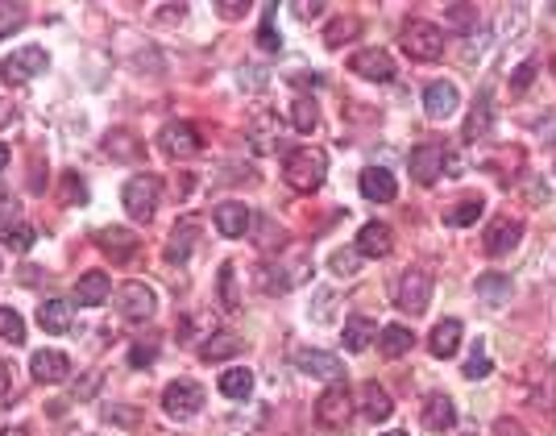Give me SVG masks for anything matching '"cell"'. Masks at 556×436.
Segmentation results:
<instances>
[{"label":"cell","mask_w":556,"mask_h":436,"mask_svg":"<svg viewBox=\"0 0 556 436\" xmlns=\"http://www.w3.org/2000/svg\"><path fill=\"white\" fill-rule=\"evenodd\" d=\"M353 75H361V80H374V83H386L395 80V59L386 54V50H357L349 59Z\"/></svg>","instance_id":"14"},{"label":"cell","mask_w":556,"mask_h":436,"mask_svg":"<svg viewBox=\"0 0 556 436\" xmlns=\"http://www.w3.org/2000/svg\"><path fill=\"white\" fill-rule=\"evenodd\" d=\"M38 325L46 328V333H54V337L71 333V304L67 299H46V304L38 307Z\"/></svg>","instance_id":"27"},{"label":"cell","mask_w":556,"mask_h":436,"mask_svg":"<svg viewBox=\"0 0 556 436\" xmlns=\"http://www.w3.org/2000/svg\"><path fill=\"white\" fill-rule=\"evenodd\" d=\"M96 246L104 249L112 262H133L137 249H141V237H137L133 228L112 225V228H100V233H96Z\"/></svg>","instance_id":"12"},{"label":"cell","mask_w":556,"mask_h":436,"mask_svg":"<svg viewBox=\"0 0 556 436\" xmlns=\"http://www.w3.org/2000/svg\"><path fill=\"white\" fill-rule=\"evenodd\" d=\"M457 104H461V92H457V83H449V80L428 83V92H424V109H428L432 121L453 117V112H457Z\"/></svg>","instance_id":"17"},{"label":"cell","mask_w":556,"mask_h":436,"mask_svg":"<svg viewBox=\"0 0 556 436\" xmlns=\"http://www.w3.org/2000/svg\"><path fill=\"white\" fill-rule=\"evenodd\" d=\"M444 146H436V141H424V146H415L411 150V159H407V170H411V179L420 183V188H432L440 179V170H444Z\"/></svg>","instance_id":"9"},{"label":"cell","mask_w":556,"mask_h":436,"mask_svg":"<svg viewBox=\"0 0 556 436\" xmlns=\"http://www.w3.org/2000/svg\"><path fill=\"white\" fill-rule=\"evenodd\" d=\"M9 383H13V374H9V366H5V357H0V395L9 391Z\"/></svg>","instance_id":"53"},{"label":"cell","mask_w":556,"mask_h":436,"mask_svg":"<svg viewBox=\"0 0 556 436\" xmlns=\"http://www.w3.org/2000/svg\"><path fill=\"white\" fill-rule=\"evenodd\" d=\"M490 125H494V96H490V92H478V104H473L469 125H465V141L490 138Z\"/></svg>","instance_id":"23"},{"label":"cell","mask_w":556,"mask_h":436,"mask_svg":"<svg viewBox=\"0 0 556 436\" xmlns=\"http://www.w3.org/2000/svg\"><path fill=\"white\" fill-rule=\"evenodd\" d=\"M241 83H249V88H262V83H266V71H241Z\"/></svg>","instance_id":"52"},{"label":"cell","mask_w":556,"mask_h":436,"mask_svg":"<svg viewBox=\"0 0 556 436\" xmlns=\"http://www.w3.org/2000/svg\"><path fill=\"white\" fill-rule=\"evenodd\" d=\"M357 183H361V196L374 199V204H391L399 196V183H395V175L386 167H366Z\"/></svg>","instance_id":"18"},{"label":"cell","mask_w":556,"mask_h":436,"mask_svg":"<svg viewBox=\"0 0 556 436\" xmlns=\"http://www.w3.org/2000/svg\"><path fill=\"white\" fill-rule=\"evenodd\" d=\"M104 420H108V424L117 420V428H133L137 424V412H133V407H104Z\"/></svg>","instance_id":"46"},{"label":"cell","mask_w":556,"mask_h":436,"mask_svg":"<svg viewBox=\"0 0 556 436\" xmlns=\"http://www.w3.org/2000/svg\"><path fill=\"white\" fill-rule=\"evenodd\" d=\"M482 212H486V199L473 196V199H461V204H453L449 212H444V225L453 228H465V225H478Z\"/></svg>","instance_id":"30"},{"label":"cell","mask_w":556,"mask_h":436,"mask_svg":"<svg viewBox=\"0 0 556 436\" xmlns=\"http://www.w3.org/2000/svg\"><path fill=\"white\" fill-rule=\"evenodd\" d=\"M0 241H5L13 254H30L34 249V228L30 225H5L0 228Z\"/></svg>","instance_id":"37"},{"label":"cell","mask_w":556,"mask_h":436,"mask_svg":"<svg viewBox=\"0 0 556 436\" xmlns=\"http://www.w3.org/2000/svg\"><path fill=\"white\" fill-rule=\"evenodd\" d=\"M0 341H13V345L25 341V320H21L13 307H0Z\"/></svg>","instance_id":"39"},{"label":"cell","mask_w":556,"mask_h":436,"mask_svg":"<svg viewBox=\"0 0 556 436\" xmlns=\"http://www.w3.org/2000/svg\"><path fill=\"white\" fill-rule=\"evenodd\" d=\"M399 42H403V50H407L411 59H420V63H436L440 54H444V30H440L436 21H424V17L407 21Z\"/></svg>","instance_id":"3"},{"label":"cell","mask_w":556,"mask_h":436,"mask_svg":"<svg viewBox=\"0 0 556 436\" xmlns=\"http://www.w3.org/2000/svg\"><path fill=\"white\" fill-rule=\"evenodd\" d=\"M395 304L403 307V312H411V316H424L432 304V275L424 266H411L403 270L399 278V291H395Z\"/></svg>","instance_id":"4"},{"label":"cell","mask_w":556,"mask_h":436,"mask_svg":"<svg viewBox=\"0 0 556 436\" xmlns=\"http://www.w3.org/2000/svg\"><path fill=\"white\" fill-rule=\"evenodd\" d=\"M444 21H449L457 34H473V25H478V9H473V5H449V9H444Z\"/></svg>","instance_id":"38"},{"label":"cell","mask_w":556,"mask_h":436,"mask_svg":"<svg viewBox=\"0 0 556 436\" xmlns=\"http://www.w3.org/2000/svg\"><path fill=\"white\" fill-rule=\"evenodd\" d=\"M552 75H556V54H552Z\"/></svg>","instance_id":"57"},{"label":"cell","mask_w":556,"mask_h":436,"mask_svg":"<svg viewBox=\"0 0 556 436\" xmlns=\"http://www.w3.org/2000/svg\"><path fill=\"white\" fill-rule=\"evenodd\" d=\"M382 436H407V432H382Z\"/></svg>","instance_id":"56"},{"label":"cell","mask_w":556,"mask_h":436,"mask_svg":"<svg viewBox=\"0 0 556 436\" xmlns=\"http://www.w3.org/2000/svg\"><path fill=\"white\" fill-rule=\"evenodd\" d=\"M415 349V333L407 325H382L378 328V354L382 357H403Z\"/></svg>","instance_id":"21"},{"label":"cell","mask_w":556,"mask_h":436,"mask_svg":"<svg viewBox=\"0 0 556 436\" xmlns=\"http://www.w3.org/2000/svg\"><path fill=\"white\" fill-rule=\"evenodd\" d=\"M25 25V5H9V0H0V38H9Z\"/></svg>","instance_id":"41"},{"label":"cell","mask_w":556,"mask_h":436,"mask_svg":"<svg viewBox=\"0 0 556 436\" xmlns=\"http://www.w3.org/2000/svg\"><path fill=\"white\" fill-rule=\"evenodd\" d=\"M216 387H220V395H225V399H249V391H254V374H249L245 366H233V370H225V374H220V383H216Z\"/></svg>","instance_id":"29"},{"label":"cell","mask_w":556,"mask_h":436,"mask_svg":"<svg viewBox=\"0 0 556 436\" xmlns=\"http://www.w3.org/2000/svg\"><path fill=\"white\" fill-rule=\"evenodd\" d=\"M457 345H461V320H440L436 328H432V337H428V349H432V357H453L457 354Z\"/></svg>","instance_id":"26"},{"label":"cell","mask_w":556,"mask_h":436,"mask_svg":"<svg viewBox=\"0 0 556 436\" xmlns=\"http://www.w3.org/2000/svg\"><path fill=\"white\" fill-rule=\"evenodd\" d=\"M523 241V225L511 217H494L486 225V237H482V246H486L490 258H502V254H511V249Z\"/></svg>","instance_id":"11"},{"label":"cell","mask_w":556,"mask_h":436,"mask_svg":"<svg viewBox=\"0 0 556 436\" xmlns=\"http://www.w3.org/2000/svg\"><path fill=\"white\" fill-rule=\"evenodd\" d=\"M494 436H523V432H519L515 420H498V424H494Z\"/></svg>","instance_id":"51"},{"label":"cell","mask_w":556,"mask_h":436,"mask_svg":"<svg viewBox=\"0 0 556 436\" xmlns=\"http://www.w3.org/2000/svg\"><path fill=\"white\" fill-rule=\"evenodd\" d=\"M38 71H46V50L25 46V50H17V54H9V59L0 63V83H5V88H17V83L34 80Z\"/></svg>","instance_id":"6"},{"label":"cell","mask_w":556,"mask_h":436,"mask_svg":"<svg viewBox=\"0 0 556 436\" xmlns=\"http://www.w3.org/2000/svg\"><path fill=\"white\" fill-rule=\"evenodd\" d=\"M104 150L112 154L117 162H133V159H141V146H137L129 133H108L104 138Z\"/></svg>","instance_id":"36"},{"label":"cell","mask_w":556,"mask_h":436,"mask_svg":"<svg viewBox=\"0 0 556 436\" xmlns=\"http://www.w3.org/2000/svg\"><path fill=\"white\" fill-rule=\"evenodd\" d=\"M0 436H30L25 428H9V432H0Z\"/></svg>","instance_id":"55"},{"label":"cell","mask_w":556,"mask_h":436,"mask_svg":"<svg viewBox=\"0 0 556 436\" xmlns=\"http://www.w3.org/2000/svg\"><path fill=\"white\" fill-rule=\"evenodd\" d=\"M9 159H13V150H9V146H0V170L9 167Z\"/></svg>","instance_id":"54"},{"label":"cell","mask_w":556,"mask_h":436,"mask_svg":"<svg viewBox=\"0 0 556 436\" xmlns=\"http://www.w3.org/2000/svg\"><path fill=\"white\" fill-rule=\"evenodd\" d=\"M328 266H332V275H353V270L361 266V254L357 249H337Z\"/></svg>","instance_id":"43"},{"label":"cell","mask_w":556,"mask_h":436,"mask_svg":"<svg viewBox=\"0 0 556 436\" xmlns=\"http://www.w3.org/2000/svg\"><path fill=\"white\" fill-rule=\"evenodd\" d=\"M511 278L498 275V270H490V275H478V296L486 299V304H507L511 299Z\"/></svg>","instance_id":"31"},{"label":"cell","mask_w":556,"mask_h":436,"mask_svg":"<svg viewBox=\"0 0 556 436\" xmlns=\"http://www.w3.org/2000/svg\"><path fill=\"white\" fill-rule=\"evenodd\" d=\"M30 374H34V383L54 387V383H63V378L71 374V362H67V354H59V349H42V354L30 357Z\"/></svg>","instance_id":"15"},{"label":"cell","mask_w":556,"mask_h":436,"mask_svg":"<svg viewBox=\"0 0 556 436\" xmlns=\"http://www.w3.org/2000/svg\"><path fill=\"white\" fill-rule=\"evenodd\" d=\"M154 354H158V345H154V341H146V345L137 341V345L129 349V366H133V370H146V366H154Z\"/></svg>","instance_id":"45"},{"label":"cell","mask_w":556,"mask_h":436,"mask_svg":"<svg viewBox=\"0 0 556 436\" xmlns=\"http://www.w3.org/2000/svg\"><path fill=\"white\" fill-rule=\"evenodd\" d=\"M324 175H328V159H324L320 150H291L283 162V179H287V188L295 191H316L324 183Z\"/></svg>","instance_id":"1"},{"label":"cell","mask_w":556,"mask_h":436,"mask_svg":"<svg viewBox=\"0 0 556 436\" xmlns=\"http://www.w3.org/2000/svg\"><path fill=\"white\" fill-rule=\"evenodd\" d=\"M121 199H125L129 220L150 225V220H154V212H158V204H162V179H158V175H133L125 183V191H121Z\"/></svg>","instance_id":"2"},{"label":"cell","mask_w":556,"mask_h":436,"mask_svg":"<svg viewBox=\"0 0 556 436\" xmlns=\"http://www.w3.org/2000/svg\"><path fill=\"white\" fill-rule=\"evenodd\" d=\"M258 46H262L266 54H278V50H283V38H278L274 25H262V30H258Z\"/></svg>","instance_id":"47"},{"label":"cell","mask_w":556,"mask_h":436,"mask_svg":"<svg viewBox=\"0 0 556 436\" xmlns=\"http://www.w3.org/2000/svg\"><path fill=\"white\" fill-rule=\"evenodd\" d=\"M490 370H494V362L482 354V345H473V357L465 362V370H461V374H465V378H486Z\"/></svg>","instance_id":"44"},{"label":"cell","mask_w":556,"mask_h":436,"mask_svg":"<svg viewBox=\"0 0 556 436\" xmlns=\"http://www.w3.org/2000/svg\"><path fill=\"white\" fill-rule=\"evenodd\" d=\"M196 220H179V228L171 233V241H166V262L171 266H179V262H187V254H191V246H196Z\"/></svg>","instance_id":"28"},{"label":"cell","mask_w":556,"mask_h":436,"mask_svg":"<svg viewBox=\"0 0 556 436\" xmlns=\"http://www.w3.org/2000/svg\"><path fill=\"white\" fill-rule=\"evenodd\" d=\"M349 416H353L349 387H345V383H332V387L316 399V424L320 428H341V424H349Z\"/></svg>","instance_id":"7"},{"label":"cell","mask_w":556,"mask_h":436,"mask_svg":"<svg viewBox=\"0 0 556 436\" xmlns=\"http://www.w3.org/2000/svg\"><path fill=\"white\" fill-rule=\"evenodd\" d=\"M357 34H361V21L357 17H337L328 30H324V42L337 50V46H345V42H353Z\"/></svg>","instance_id":"34"},{"label":"cell","mask_w":556,"mask_h":436,"mask_svg":"<svg viewBox=\"0 0 556 436\" xmlns=\"http://www.w3.org/2000/svg\"><path fill=\"white\" fill-rule=\"evenodd\" d=\"M216 9H220V17L237 21V17H245V9H249V5H237V0H225V5H216Z\"/></svg>","instance_id":"50"},{"label":"cell","mask_w":556,"mask_h":436,"mask_svg":"<svg viewBox=\"0 0 556 436\" xmlns=\"http://www.w3.org/2000/svg\"><path fill=\"white\" fill-rule=\"evenodd\" d=\"M17 104H13V100H0V130H9V125H17Z\"/></svg>","instance_id":"49"},{"label":"cell","mask_w":556,"mask_h":436,"mask_svg":"<svg viewBox=\"0 0 556 436\" xmlns=\"http://www.w3.org/2000/svg\"><path fill=\"white\" fill-rule=\"evenodd\" d=\"M295 366H299L303 374L324 378V383H341L345 378V362L341 357H332V354H324V349H299Z\"/></svg>","instance_id":"13"},{"label":"cell","mask_w":556,"mask_h":436,"mask_svg":"<svg viewBox=\"0 0 556 436\" xmlns=\"http://www.w3.org/2000/svg\"><path fill=\"white\" fill-rule=\"evenodd\" d=\"M361 254V258H386L395 249V233L391 225H382V220H374V225H361L357 233V246H353Z\"/></svg>","instance_id":"16"},{"label":"cell","mask_w":556,"mask_h":436,"mask_svg":"<svg viewBox=\"0 0 556 436\" xmlns=\"http://www.w3.org/2000/svg\"><path fill=\"white\" fill-rule=\"evenodd\" d=\"M59 199L67 204V208H75V204H88V183H83L75 170H67V175L59 179Z\"/></svg>","instance_id":"35"},{"label":"cell","mask_w":556,"mask_h":436,"mask_svg":"<svg viewBox=\"0 0 556 436\" xmlns=\"http://www.w3.org/2000/svg\"><path fill=\"white\" fill-rule=\"evenodd\" d=\"M216 228L225 233V237H245L249 228H254V212L245 208V204H237V199H229V204H220V208L212 212Z\"/></svg>","instance_id":"19"},{"label":"cell","mask_w":556,"mask_h":436,"mask_svg":"<svg viewBox=\"0 0 556 436\" xmlns=\"http://www.w3.org/2000/svg\"><path fill=\"white\" fill-rule=\"evenodd\" d=\"M536 75H540V63H536V59L519 63V67L511 71V92H515V96H523V92L532 88V80H536Z\"/></svg>","instance_id":"42"},{"label":"cell","mask_w":556,"mask_h":436,"mask_svg":"<svg viewBox=\"0 0 556 436\" xmlns=\"http://www.w3.org/2000/svg\"><path fill=\"white\" fill-rule=\"evenodd\" d=\"M341 337H345V349H349V354H366V349L378 341V325L366 316H349L341 328Z\"/></svg>","instance_id":"22"},{"label":"cell","mask_w":556,"mask_h":436,"mask_svg":"<svg viewBox=\"0 0 556 436\" xmlns=\"http://www.w3.org/2000/svg\"><path fill=\"white\" fill-rule=\"evenodd\" d=\"M424 424H428L432 432H449V428L457 424V403H453L444 391H432V395L424 399Z\"/></svg>","instance_id":"20"},{"label":"cell","mask_w":556,"mask_h":436,"mask_svg":"<svg viewBox=\"0 0 556 436\" xmlns=\"http://www.w3.org/2000/svg\"><path fill=\"white\" fill-rule=\"evenodd\" d=\"M108 291H112V283H108L104 270H88V275L75 283V299L83 307H100L108 299Z\"/></svg>","instance_id":"25"},{"label":"cell","mask_w":556,"mask_h":436,"mask_svg":"<svg viewBox=\"0 0 556 436\" xmlns=\"http://www.w3.org/2000/svg\"><path fill=\"white\" fill-rule=\"evenodd\" d=\"M204 362H220V357H233V354H241V337L237 333H212V337L204 341Z\"/></svg>","instance_id":"33"},{"label":"cell","mask_w":556,"mask_h":436,"mask_svg":"<svg viewBox=\"0 0 556 436\" xmlns=\"http://www.w3.org/2000/svg\"><path fill=\"white\" fill-rule=\"evenodd\" d=\"M200 407H204V387L191 383V378H175V383L162 391V412L171 420H191Z\"/></svg>","instance_id":"5"},{"label":"cell","mask_w":556,"mask_h":436,"mask_svg":"<svg viewBox=\"0 0 556 436\" xmlns=\"http://www.w3.org/2000/svg\"><path fill=\"white\" fill-rule=\"evenodd\" d=\"M158 146H162L171 159H196L200 150H204V141H200V130L191 121H171V125H162V133H158Z\"/></svg>","instance_id":"8"},{"label":"cell","mask_w":556,"mask_h":436,"mask_svg":"<svg viewBox=\"0 0 556 436\" xmlns=\"http://www.w3.org/2000/svg\"><path fill=\"white\" fill-rule=\"evenodd\" d=\"M391 412H395V403H391V395H386L378 383H366V387H361V416L370 420V424L391 420Z\"/></svg>","instance_id":"24"},{"label":"cell","mask_w":556,"mask_h":436,"mask_svg":"<svg viewBox=\"0 0 556 436\" xmlns=\"http://www.w3.org/2000/svg\"><path fill=\"white\" fill-rule=\"evenodd\" d=\"M154 307H158V299H154V287L150 283H125V287H117V312L125 320H150L154 316Z\"/></svg>","instance_id":"10"},{"label":"cell","mask_w":556,"mask_h":436,"mask_svg":"<svg viewBox=\"0 0 556 436\" xmlns=\"http://www.w3.org/2000/svg\"><path fill=\"white\" fill-rule=\"evenodd\" d=\"M291 9H295V17H303V21H307V17H320V13H324V5H320V0H312V5H307V0H295Z\"/></svg>","instance_id":"48"},{"label":"cell","mask_w":556,"mask_h":436,"mask_svg":"<svg viewBox=\"0 0 556 436\" xmlns=\"http://www.w3.org/2000/svg\"><path fill=\"white\" fill-rule=\"evenodd\" d=\"M220 304H225L229 312H237V307H241V296H237V266H233V262H225V266H220Z\"/></svg>","instance_id":"40"},{"label":"cell","mask_w":556,"mask_h":436,"mask_svg":"<svg viewBox=\"0 0 556 436\" xmlns=\"http://www.w3.org/2000/svg\"><path fill=\"white\" fill-rule=\"evenodd\" d=\"M291 130L295 133H316L320 130V109H316V100L299 96L291 104Z\"/></svg>","instance_id":"32"}]
</instances>
